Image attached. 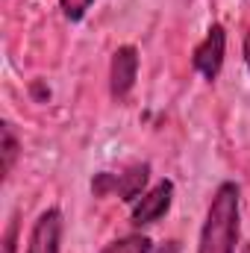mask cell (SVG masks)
<instances>
[{"label": "cell", "instance_id": "cell-1", "mask_svg": "<svg viewBox=\"0 0 250 253\" xmlns=\"http://www.w3.org/2000/svg\"><path fill=\"white\" fill-rule=\"evenodd\" d=\"M236 242H239V186L221 183L209 203L197 253H236Z\"/></svg>", "mask_w": 250, "mask_h": 253}, {"label": "cell", "instance_id": "cell-2", "mask_svg": "<svg viewBox=\"0 0 250 253\" xmlns=\"http://www.w3.org/2000/svg\"><path fill=\"white\" fill-rule=\"evenodd\" d=\"M224 47H227L224 27H221V24H212V30H209L206 39L194 47V56H191L194 68H197L206 80H215V77L221 74V65H224Z\"/></svg>", "mask_w": 250, "mask_h": 253}, {"label": "cell", "instance_id": "cell-3", "mask_svg": "<svg viewBox=\"0 0 250 253\" xmlns=\"http://www.w3.org/2000/svg\"><path fill=\"white\" fill-rule=\"evenodd\" d=\"M171 200H174V183L171 180H162L156 189H150L147 194L138 197V203L132 209V224L135 227H144V224L159 221L171 209Z\"/></svg>", "mask_w": 250, "mask_h": 253}, {"label": "cell", "instance_id": "cell-4", "mask_svg": "<svg viewBox=\"0 0 250 253\" xmlns=\"http://www.w3.org/2000/svg\"><path fill=\"white\" fill-rule=\"evenodd\" d=\"M135 74H138V53L135 47H118L112 53V68H109V91L115 100H124L135 83Z\"/></svg>", "mask_w": 250, "mask_h": 253}, {"label": "cell", "instance_id": "cell-5", "mask_svg": "<svg viewBox=\"0 0 250 253\" xmlns=\"http://www.w3.org/2000/svg\"><path fill=\"white\" fill-rule=\"evenodd\" d=\"M59 242H62V215L59 209H47L33 224L27 253H59Z\"/></svg>", "mask_w": 250, "mask_h": 253}, {"label": "cell", "instance_id": "cell-6", "mask_svg": "<svg viewBox=\"0 0 250 253\" xmlns=\"http://www.w3.org/2000/svg\"><path fill=\"white\" fill-rule=\"evenodd\" d=\"M147 177H150V168H147V165H132V168H126L121 177H115V191H118V197L126 200V203L138 200L141 191H144V186H147Z\"/></svg>", "mask_w": 250, "mask_h": 253}, {"label": "cell", "instance_id": "cell-7", "mask_svg": "<svg viewBox=\"0 0 250 253\" xmlns=\"http://www.w3.org/2000/svg\"><path fill=\"white\" fill-rule=\"evenodd\" d=\"M150 239L147 236H126V239H118L112 242L109 248H103L100 253H150Z\"/></svg>", "mask_w": 250, "mask_h": 253}, {"label": "cell", "instance_id": "cell-8", "mask_svg": "<svg viewBox=\"0 0 250 253\" xmlns=\"http://www.w3.org/2000/svg\"><path fill=\"white\" fill-rule=\"evenodd\" d=\"M15 156H18V141H15V135H12V126L3 124V174L12 171Z\"/></svg>", "mask_w": 250, "mask_h": 253}, {"label": "cell", "instance_id": "cell-9", "mask_svg": "<svg viewBox=\"0 0 250 253\" xmlns=\"http://www.w3.org/2000/svg\"><path fill=\"white\" fill-rule=\"evenodd\" d=\"M59 3H62V12H65L68 21H80L94 0H59Z\"/></svg>", "mask_w": 250, "mask_h": 253}, {"label": "cell", "instance_id": "cell-10", "mask_svg": "<svg viewBox=\"0 0 250 253\" xmlns=\"http://www.w3.org/2000/svg\"><path fill=\"white\" fill-rule=\"evenodd\" d=\"M91 191H94L97 197H103V194L115 191V177H112V174H97V177L91 180Z\"/></svg>", "mask_w": 250, "mask_h": 253}, {"label": "cell", "instance_id": "cell-11", "mask_svg": "<svg viewBox=\"0 0 250 253\" xmlns=\"http://www.w3.org/2000/svg\"><path fill=\"white\" fill-rule=\"evenodd\" d=\"M15 230H18V227L12 224L9 233H6V253H15Z\"/></svg>", "mask_w": 250, "mask_h": 253}, {"label": "cell", "instance_id": "cell-12", "mask_svg": "<svg viewBox=\"0 0 250 253\" xmlns=\"http://www.w3.org/2000/svg\"><path fill=\"white\" fill-rule=\"evenodd\" d=\"M245 62L250 68V33H248V39H245Z\"/></svg>", "mask_w": 250, "mask_h": 253}]
</instances>
